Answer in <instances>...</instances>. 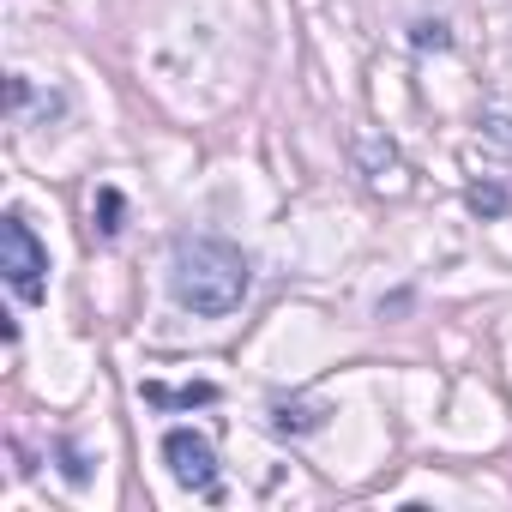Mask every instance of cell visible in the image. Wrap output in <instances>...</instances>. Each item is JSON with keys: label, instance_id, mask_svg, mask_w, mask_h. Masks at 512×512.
<instances>
[{"label": "cell", "instance_id": "4", "mask_svg": "<svg viewBox=\"0 0 512 512\" xmlns=\"http://www.w3.org/2000/svg\"><path fill=\"white\" fill-rule=\"evenodd\" d=\"M145 404H163V410H193V404H217V386H211V380H193V386H163V380H145Z\"/></svg>", "mask_w": 512, "mask_h": 512}, {"label": "cell", "instance_id": "5", "mask_svg": "<svg viewBox=\"0 0 512 512\" xmlns=\"http://www.w3.org/2000/svg\"><path fill=\"white\" fill-rule=\"evenodd\" d=\"M97 229H103V235H121V193H115V187L97 193Z\"/></svg>", "mask_w": 512, "mask_h": 512}, {"label": "cell", "instance_id": "8", "mask_svg": "<svg viewBox=\"0 0 512 512\" xmlns=\"http://www.w3.org/2000/svg\"><path fill=\"white\" fill-rule=\"evenodd\" d=\"M470 205H476V211H500V205H506V193H500V187H476V193H470Z\"/></svg>", "mask_w": 512, "mask_h": 512}, {"label": "cell", "instance_id": "3", "mask_svg": "<svg viewBox=\"0 0 512 512\" xmlns=\"http://www.w3.org/2000/svg\"><path fill=\"white\" fill-rule=\"evenodd\" d=\"M163 464H169V476H175L187 494L217 500V452H211L205 434H193V428H169V434H163Z\"/></svg>", "mask_w": 512, "mask_h": 512}, {"label": "cell", "instance_id": "6", "mask_svg": "<svg viewBox=\"0 0 512 512\" xmlns=\"http://www.w3.org/2000/svg\"><path fill=\"white\" fill-rule=\"evenodd\" d=\"M284 434H308V428H320L326 416H314V410H290V404H278V416H272Z\"/></svg>", "mask_w": 512, "mask_h": 512}, {"label": "cell", "instance_id": "7", "mask_svg": "<svg viewBox=\"0 0 512 512\" xmlns=\"http://www.w3.org/2000/svg\"><path fill=\"white\" fill-rule=\"evenodd\" d=\"M452 37L440 31V25H416V49H446Z\"/></svg>", "mask_w": 512, "mask_h": 512}, {"label": "cell", "instance_id": "1", "mask_svg": "<svg viewBox=\"0 0 512 512\" xmlns=\"http://www.w3.org/2000/svg\"><path fill=\"white\" fill-rule=\"evenodd\" d=\"M247 284L253 272L241 260V247L223 235H181L169 253V290L187 314H205V320L235 314L247 302Z\"/></svg>", "mask_w": 512, "mask_h": 512}, {"label": "cell", "instance_id": "2", "mask_svg": "<svg viewBox=\"0 0 512 512\" xmlns=\"http://www.w3.org/2000/svg\"><path fill=\"white\" fill-rule=\"evenodd\" d=\"M0 272H7L19 302H43L49 296V247L31 235V223L19 211L0 217Z\"/></svg>", "mask_w": 512, "mask_h": 512}]
</instances>
